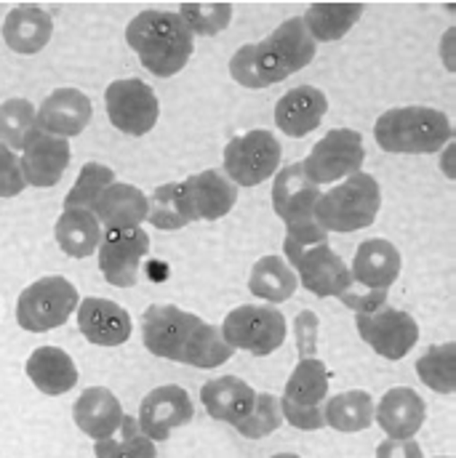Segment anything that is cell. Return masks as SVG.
<instances>
[{
  "label": "cell",
  "instance_id": "cell-1",
  "mask_svg": "<svg viewBox=\"0 0 456 458\" xmlns=\"http://www.w3.org/2000/svg\"><path fill=\"white\" fill-rule=\"evenodd\" d=\"M142 339L155 357L195 368H219L232 357V346L222 336V328L171 304L144 310Z\"/></svg>",
  "mask_w": 456,
  "mask_h": 458
},
{
  "label": "cell",
  "instance_id": "cell-2",
  "mask_svg": "<svg viewBox=\"0 0 456 458\" xmlns=\"http://www.w3.org/2000/svg\"><path fill=\"white\" fill-rule=\"evenodd\" d=\"M318 43L310 38L302 16L286 19L270 38L240 46L229 59V75L245 89H270L315 59Z\"/></svg>",
  "mask_w": 456,
  "mask_h": 458
},
{
  "label": "cell",
  "instance_id": "cell-3",
  "mask_svg": "<svg viewBox=\"0 0 456 458\" xmlns=\"http://www.w3.org/2000/svg\"><path fill=\"white\" fill-rule=\"evenodd\" d=\"M125 43L133 48L144 70L158 78H171L190 62L195 38L179 13L142 11L128 21Z\"/></svg>",
  "mask_w": 456,
  "mask_h": 458
},
{
  "label": "cell",
  "instance_id": "cell-4",
  "mask_svg": "<svg viewBox=\"0 0 456 458\" xmlns=\"http://www.w3.org/2000/svg\"><path fill=\"white\" fill-rule=\"evenodd\" d=\"M452 136V120L433 107H392L374 125L376 144L395 155H430L446 147Z\"/></svg>",
  "mask_w": 456,
  "mask_h": 458
},
{
  "label": "cell",
  "instance_id": "cell-5",
  "mask_svg": "<svg viewBox=\"0 0 456 458\" xmlns=\"http://www.w3.org/2000/svg\"><path fill=\"white\" fill-rule=\"evenodd\" d=\"M379 208H382L379 182L371 174L357 171L347 176L342 184L331 187L329 192H321L315 206V222L326 234L357 232L374 225Z\"/></svg>",
  "mask_w": 456,
  "mask_h": 458
},
{
  "label": "cell",
  "instance_id": "cell-6",
  "mask_svg": "<svg viewBox=\"0 0 456 458\" xmlns=\"http://www.w3.org/2000/svg\"><path fill=\"white\" fill-rule=\"evenodd\" d=\"M321 198V187L313 184L305 174L302 165H286L275 176L272 184V208L278 219L286 225V237L299 242V245H313V242H326L329 234L318 227L315 222V206Z\"/></svg>",
  "mask_w": 456,
  "mask_h": 458
},
{
  "label": "cell",
  "instance_id": "cell-7",
  "mask_svg": "<svg viewBox=\"0 0 456 458\" xmlns=\"http://www.w3.org/2000/svg\"><path fill=\"white\" fill-rule=\"evenodd\" d=\"M78 304V288L67 277H40L22 291L16 301V323L30 334H46L65 326Z\"/></svg>",
  "mask_w": 456,
  "mask_h": 458
},
{
  "label": "cell",
  "instance_id": "cell-8",
  "mask_svg": "<svg viewBox=\"0 0 456 458\" xmlns=\"http://www.w3.org/2000/svg\"><path fill=\"white\" fill-rule=\"evenodd\" d=\"M329 394V368L318 357H299L291 378L286 381V392L280 397L283 421L294 429L315 432L326 427L323 421V400Z\"/></svg>",
  "mask_w": 456,
  "mask_h": 458
},
{
  "label": "cell",
  "instance_id": "cell-9",
  "mask_svg": "<svg viewBox=\"0 0 456 458\" xmlns=\"http://www.w3.org/2000/svg\"><path fill=\"white\" fill-rule=\"evenodd\" d=\"M283 253H286L288 267L297 269V280H302V285L321 299H340L352 285L349 267L331 250L329 240L313 242V245H299L286 237Z\"/></svg>",
  "mask_w": 456,
  "mask_h": 458
},
{
  "label": "cell",
  "instance_id": "cell-10",
  "mask_svg": "<svg viewBox=\"0 0 456 458\" xmlns=\"http://www.w3.org/2000/svg\"><path fill=\"white\" fill-rule=\"evenodd\" d=\"M280 157L283 149L272 131H248L225 147V174L235 187H256L278 174Z\"/></svg>",
  "mask_w": 456,
  "mask_h": 458
},
{
  "label": "cell",
  "instance_id": "cell-11",
  "mask_svg": "<svg viewBox=\"0 0 456 458\" xmlns=\"http://www.w3.org/2000/svg\"><path fill=\"white\" fill-rule=\"evenodd\" d=\"M363 160H366L363 136L352 128H331L299 165L313 184L323 187L357 174Z\"/></svg>",
  "mask_w": 456,
  "mask_h": 458
},
{
  "label": "cell",
  "instance_id": "cell-12",
  "mask_svg": "<svg viewBox=\"0 0 456 458\" xmlns=\"http://www.w3.org/2000/svg\"><path fill=\"white\" fill-rule=\"evenodd\" d=\"M222 336L232 349H245L251 354H272L286 342V318L272 307L243 304L232 310L222 323Z\"/></svg>",
  "mask_w": 456,
  "mask_h": 458
},
{
  "label": "cell",
  "instance_id": "cell-13",
  "mask_svg": "<svg viewBox=\"0 0 456 458\" xmlns=\"http://www.w3.org/2000/svg\"><path fill=\"white\" fill-rule=\"evenodd\" d=\"M108 117L125 136H144L155 128L160 105L155 91L144 81H115L105 91Z\"/></svg>",
  "mask_w": 456,
  "mask_h": 458
},
{
  "label": "cell",
  "instance_id": "cell-14",
  "mask_svg": "<svg viewBox=\"0 0 456 458\" xmlns=\"http://www.w3.org/2000/svg\"><path fill=\"white\" fill-rule=\"evenodd\" d=\"M355 326L360 339L387 360H403L419 342V326L403 310L382 307L371 315H357Z\"/></svg>",
  "mask_w": 456,
  "mask_h": 458
},
{
  "label": "cell",
  "instance_id": "cell-15",
  "mask_svg": "<svg viewBox=\"0 0 456 458\" xmlns=\"http://www.w3.org/2000/svg\"><path fill=\"white\" fill-rule=\"evenodd\" d=\"M150 253V234L142 227L110 229L99 242V269L115 288H131L139 280V264Z\"/></svg>",
  "mask_w": 456,
  "mask_h": 458
},
{
  "label": "cell",
  "instance_id": "cell-16",
  "mask_svg": "<svg viewBox=\"0 0 456 458\" xmlns=\"http://www.w3.org/2000/svg\"><path fill=\"white\" fill-rule=\"evenodd\" d=\"M195 416L193 400L182 386H158L152 389L142 405H139V429L152 440V443H163L168 440V435L185 424H190Z\"/></svg>",
  "mask_w": 456,
  "mask_h": 458
},
{
  "label": "cell",
  "instance_id": "cell-17",
  "mask_svg": "<svg viewBox=\"0 0 456 458\" xmlns=\"http://www.w3.org/2000/svg\"><path fill=\"white\" fill-rule=\"evenodd\" d=\"M94 117L91 99L78 89H56L43 99L38 107V128L40 133L56 136V139H73L86 131V125Z\"/></svg>",
  "mask_w": 456,
  "mask_h": 458
},
{
  "label": "cell",
  "instance_id": "cell-18",
  "mask_svg": "<svg viewBox=\"0 0 456 458\" xmlns=\"http://www.w3.org/2000/svg\"><path fill=\"white\" fill-rule=\"evenodd\" d=\"M70 157H73V149H70L67 139L40 133L38 139H32L24 147V152L19 157L22 176L30 187H54L62 182V176L70 165Z\"/></svg>",
  "mask_w": 456,
  "mask_h": 458
},
{
  "label": "cell",
  "instance_id": "cell-19",
  "mask_svg": "<svg viewBox=\"0 0 456 458\" xmlns=\"http://www.w3.org/2000/svg\"><path fill=\"white\" fill-rule=\"evenodd\" d=\"M425 416H427L425 400L409 386L390 389L374 408V421L382 427V432L390 440H411L422 429Z\"/></svg>",
  "mask_w": 456,
  "mask_h": 458
},
{
  "label": "cell",
  "instance_id": "cell-20",
  "mask_svg": "<svg viewBox=\"0 0 456 458\" xmlns=\"http://www.w3.org/2000/svg\"><path fill=\"white\" fill-rule=\"evenodd\" d=\"M400 253L390 240L374 237L357 245L349 275L355 285L371 288V291H390V285L400 275Z\"/></svg>",
  "mask_w": 456,
  "mask_h": 458
},
{
  "label": "cell",
  "instance_id": "cell-21",
  "mask_svg": "<svg viewBox=\"0 0 456 458\" xmlns=\"http://www.w3.org/2000/svg\"><path fill=\"white\" fill-rule=\"evenodd\" d=\"M329 113V99L315 86H297L286 91L275 105V123L286 136L302 139L313 133L323 114Z\"/></svg>",
  "mask_w": 456,
  "mask_h": 458
},
{
  "label": "cell",
  "instance_id": "cell-22",
  "mask_svg": "<svg viewBox=\"0 0 456 458\" xmlns=\"http://www.w3.org/2000/svg\"><path fill=\"white\" fill-rule=\"evenodd\" d=\"M201 400H203V405H206L211 419L225 421V424L237 429L254 413L259 392H254L237 376H222V378H214V381L203 384Z\"/></svg>",
  "mask_w": 456,
  "mask_h": 458
},
{
  "label": "cell",
  "instance_id": "cell-23",
  "mask_svg": "<svg viewBox=\"0 0 456 458\" xmlns=\"http://www.w3.org/2000/svg\"><path fill=\"white\" fill-rule=\"evenodd\" d=\"M78 328L97 346H120L131 339L128 312L110 299H86L78 304Z\"/></svg>",
  "mask_w": 456,
  "mask_h": 458
},
{
  "label": "cell",
  "instance_id": "cell-24",
  "mask_svg": "<svg viewBox=\"0 0 456 458\" xmlns=\"http://www.w3.org/2000/svg\"><path fill=\"white\" fill-rule=\"evenodd\" d=\"M51 35H54V19L48 11H43L35 3L16 5L13 11H8V16L3 21L5 46L16 54H24V56L43 51L48 46Z\"/></svg>",
  "mask_w": 456,
  "mask_h": 458
},
{
  "label": "cell",
  "instance_id": "cell-25",
  "mask_svg": "<svg viewBox=\"0 0 456 458\" xmlns=\"http://www.w3.org/2000/svg\"><path fill=\"white\" fill-rule=\"evenodd\" d=\"M185 192H187V200H190L198 222L201 219H206V222L222 219L237 203V187L229 182L225 171H217V168L190 176L185 182Z\"/></svg>",
  "mask_w": 456,
  "mask_h": 458
},
{
  "label": "cell",
  "instance_id": "cell-26",
  "mask_svg": "<svg viewBox=\"0 0 456 458\" xmlns=\"http://www.w3.org/2000/svg\"><path fill=\"white\" fill-rule=\"evenodd\" d=\"M73 419L83 435H89L94 440H105V437H113L117 432V427L123 421V408L110 389L89 386L78 397V403L73 408Z\"/></svg>",
  "mask_w": 456,
  "mask_h": 458
},
{
  "label": "cell",
  "instance_id": "cell-27",
  "mask_svg": "<svg viewBox=\"0 0 456 458\" xmlns=\"http://www.w3.org/2000/svg\"><path fill=\"white\" fill-rule=\"evenodd\" d=\"M150 214V200L142 190L131 187V184H120L113 182L97 200L94 206V216L99 219L102 227L110 229H133L142 222H147Z\"/></svg>",
  "mask_w": 456,
  "mask_h": 458
},
{
  "label": "cell",
  "instance_id": "cell-28",
  "mask_svg": "<svg viewBox=\"0 0 456 458\" xmlns=\"http://www.w3.org/2000/svg\"><path fill=\"white\" fill-rule=\"evenodd\" d=\"M30 381L48 397L67 394L78 384V368L73 357L59 346H40L27 360Z\"/></svg>",
  "mask_w": 456,
  "mask_h": 458
},
{
  "label": "cell",
  "instance_id": "cell-29",
  "mask_svg": "<svg viewBox=\"0 0 456 458\" xmlns=\"http://www.w3.org/2000/svg\"><path fill=\"white\" fill-rule=\"evenodd\" d=\"M56 242L59 248L73 259L91 256L102 242V225L89 208H65V214L56 222Z\"/></svg>",
  "mask_w": 456,
  "mask_h": 458
},
{
  "label": "cell",
  "instance_id": "cell-30",
  "mask_svg": "<svg viewBox=\"0 0 456 458\" xmlns=\"http://www.w3.org/2000/svg\"><path fill=\"white\" fill-rule=\"evenodd\" d=\"M363 3H313L302 21L315 43H331L344 38L363 16Z\"/></svg>",
  "mask_w": 456,
  "mask_h": 458
},
{
  "label": "cell",
  "instance_id": "cell-31",
  "mask_svg": "<svg viewBox=\"0 0 456 458\" xmlns=\"http://www.w3.org/2000/svg\"><path fill=\"white\" fill-rule=\"evenodd\" d=\"M297 288H299L297 272L280 256H262L251 269L248 291L262 301H270V304L288 301L297 293Z\"/></svg>",
  "mask_w": 456,
  "mask_h": 458
},
{
  "label": "cell",
  "instance_id": "cell-32",
  "mask_svg": "<svg viewBox=\"0 0 456 458\" xmlns=\"http://www.w3.org/2000/svg\"><path fill=\"white\" fill-rule=\"evenodd\" d=\"M323 421L337 432H363L374 424V400L363 389L342 392L326 400Z\"/></svg>",
  "mask_w": 456,
  "mask_h": 458
},
{
  "label": "cell",
  "instance_id": "cell-33",
  "mask_svg": "<svg viewBox=\"0 0 456 458\" xmlns=\"http://www.w3.org/2000/svg\"><path fill=\"white\" fill-rule=\"evenodd\" d=\"M150 200V214L147 219L152 222V227L163 229V232H171V229H182L195 219V211L187 200V192H185V182H176V184H163L152 192Z\"/></svg>",
  "mask_w": 456,
  "mask_h": 458
},
{
  "label": "cell",
  "instance_id": "cell-34",
  "mask_svg": "<svg viewBox=\"0 0 456 458\" xmlns=\"http://www.w3.org/2000/svg\"><path fill=\"white\" fill-rule=\"evenodd\" d=\"M40 136L38 110L27 99H8L0 105V141L8 149H22Z\"/></svg>",
  "mask_w": 456,
  "mask_h": 458
},
{
  "label": "cell",
  "instance_id": "cell-35",
  "mask_svg": "<svg viewBox=\"0 0 456 458\" xmlns=\"http://www.w3.org/2000/svg\"><path fill=\"white\" fill-rule=\"evenodd\" d=\"M417 373L425 386H430L438 394H454L456 392V344L446 342L430 346L417 360Z\"/></svg>",
  "mask_w": 456,
  "mask_h": 458
},
{
  "label": "cell",
  "instance_id": "cell-36",
  "mask_svg": "<svg viewBox=\"0 0 456 458\" xmlns=\"http://www.w3.org/2000/svg\"><path fill=\"white\" fill-rule=\"evenodd\" d=\"M94 454L97 458H158L155 443L139 429V421L131 416H123L113 437L97 440Z\"/></svg>",
  "mask_w": 456,
  "mask_h": 458
},
{
  "label": "cell",
  "instance_id": "cell-37",
  "mask_svg": "<svg viewBox=\"0 0 456 458\" xmlns=\"http://www.w3.org/2000/svg\"><path fill=\"white\" fill-rule=\"evenodd\" d=\"M115 182V171L102 163H86L78 174L75 187L65 198V208H89L94 211L99 195Z\"/></svg>",
  "mask_w": 456,
  "mask_h": 458
},
{
  "label": "cell",
  "instance_id": "cell-38",
  "mask_svg": "<svg viewBox=\"0 0 456 458\" xmlns=\"http://www.w3.org/2000/svg\"><path fill=\"white\" fill-rule=\"evenodd\" d=\"M179 16L187 24V30L203 38L219 35L222 30H228L229 19H232V5L229 3H182L179 5Z\"/></svg>",
  "mask_w": 456,
  "mask_h": 458
},
{
  "label": "cell",
  "instance_id": "cell-39",
  "mask_svg": "<svg viewBox=\"0 0 456 458\" xmlns=\"http://www.w3.org/2000/svg\"><path fill=\"white\" fill-rule=\"evenodd\" d=\"M283 424V411H280V400L270 392H259L256 408L254 413L245 419V424L237 427V432L248 440H262L267 435H272L278 427Z\"/></svg>",
  "mask_w": 456,
  "mask_h": 458
},
{
  "label": "cell",
  "instance_id": "cell-40",
  "mask_svg": "<svg viewBox=\"0 0 456 458\" xmlns=\"http://www.w3.org/2000/svg\"><path fill=\"white\" fill-rule=\"evenodd\" d=\"M27 187L19 157L0 141V198H16Z\"/></svg>",
  "mask_w": 456,
  "mask_h": 458
},
{
  "label": "cell",
  "instance_id": "cell-41",
  "mask_svg": "<svg viewBox=\"0 0 456 458\" xmlns=\"http://www.w3.org/2000/svg\"><path fill=\"white\" fill-rule=\"evenodd\" d=\"M387 293L390 291H371V288H363V285H355L352 283L342 296H340V301H342L347 310H355L357 315H371V312H376V310L384 307Z\"/></svg>",
  "mask_w": 456,
  "mask_h": 458
},
{
  "label": "cell",
  "instance_id": "cell-42",
  "mask_svg": "<svg viewBox=\"0 0 456 458\" xmlns=\"http://www.w3.org/2000/svg\"><path fill=\"white\" fill-rule=\"evenodd\" d=\"M297 344H299V357H315V346H318V318L313 312H302L297 318Z\"/></svg>",
  "mask_w": 456,
  "mask_h": 458
},
{
  "label": "cell",
  "instance_id": "cell-43",
  "mask_svg": "<svg viewBox=\"0 0 456 458\" xmlns=\"http://www.w3.org/2000/svg\"><path fill=\"white\" fill-rule=\"evenodd\" d=\"M376 458H425L417 440H384L376 448Z\"/></svg>",
  "mask_w": 456,
  "mask_h": 458
},
{
  "label": "cell",
  "instance_id": "cell-44",
  "mask_svg": "<svg viewBox=\"0 0 456 458\" xmlns=\"http://www.w3.org/2000/svg\"><path fill=\"white\" fill-rule=\"evenodd\" d=\"M272 458H302V456H297V454H278V456H272Z\"/></svg>",
  "mask_w": 456,
  "mask_h": 458
},
{
  "label": "cell",
  "instance_id": "cell-45",
  "mask_svg": "<svg viewBox=\"0 0 456 458\" xmlns=\"http://www.w3.org/2000/svg\"><path fill=\"white\" fill-rule=\"evenodd\" d=\"M438 458H449V456H438Z\"/></svg>",
  "mask_w": 456,
  "mask_h": 458
}]
</instances>
